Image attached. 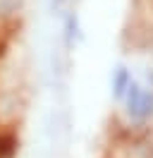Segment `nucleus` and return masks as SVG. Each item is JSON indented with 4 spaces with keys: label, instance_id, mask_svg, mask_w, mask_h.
I'll return each mask as SVG.
<instances>
[{
    "label": "nucleus",
    "instance_id": "nucleus-1",
    "mask_svg": "<svg viewBox=\"0 0 153 158\" xmlns=\"http://www.w3.org/2000/svg\"><path fill=\"white\" fill-rule=\"evenodd\" d=\"M127 110L134 120H146L153 113V94L141 89L139 84L127 86Z\"/></svg>",
    "mask_w": 153,
    "mask_h": 158
},
{
    "label": "nucleus",
    "instance_id": "nucleus-2",
    "mask_svg": "<svg viewBox=\"0 0 153 158\" xmlns=\"http://www.w3.org/2000/svg\"><path fill=\"white\" fill-rule=\"evenodd\" d=\"M129 84H132V81H129L127 69H117V74H115V84H113V86H115V96H117V98H122Z\"/></svg>",
    "mask_w": 153,
    "mask_h": 158
},
{
    "label": "nucleus",
    "instance_id": "nucleus-3",
    "mask_svg": "<svg viewBox=\"0 0 153 158\" xmlns=\"http://www.w3.org/2000/svg\"><path fill=\"white\" fill-rule=\"evenodd\" d=\"M22 5V0H0V12L2 15H10V12H14Z\"/></svg>",
    "mask_w": 153,
    "mask_h": 158
}]
</instances>
